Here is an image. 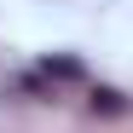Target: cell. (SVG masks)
<instances>
[{"label":"cell","mask_w":133,"mask_h":133,"mask_svg":"<svg viewBox=\"0 0 133 133\" xmlns=\"http://www.w3.org/2000/svg\"><path fill=\"white\" fill-rule=\"evenodd\" d=\"M93 110H122V93H110V87H98V93H93Z\"/></svg>","instance_id":"6da1fadb"}]
</instances>
